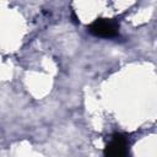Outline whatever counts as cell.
Wrapping results in <instances>:
<instances>
[{
  "instance_id": "obj_1",
  "label": "cell",
  "mask_w": 157,
  "mask_h": 157,
  "mask_svg": "<svg viewBox=\"0 0 157 157\" xmlns=\"http://www.w3.org/2000/svg\"><path fill=\"white\" fill-rule=\"evenodd\" d=\"M118 28L119 27L114 21L101 18V20H96L94 22H92L91 26L88 27V31L96 37L112 38L118 34Z\"/></svg>"
},
{
  "instance_id": "obj_2",
  "label": "cell",
  "mask_w": 157,
  "mask_h": 157,
  "mask_svg": "<svg viewBox=\"0 0 157 157\" xmlns=\"http://www.w3.org/2000/svg\"><path fill=\"white\" fill-rule=\"evenodd\" d=\"M105 157H129L128 141L121 135H115L112 137L104 151Z\"/></svg>"
}]
</instances>
